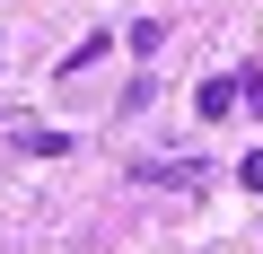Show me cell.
I'll use <instances>...</instances> for the list:
<instances>
[{
	"instance_id": "cell-1",
	"label": "cell",
	"mask_w": 263,
	"mask_h": 254,
	"mask_svg": "<svg viewBox=\"0 0 263 254\" xmlns=\"http://www.w3.org/2000/svg\"><path fill=\"white\" fill-rule=\"evenodd\" d=\"M132 184H158V193H211L219 167H211V158H132Z\"/></svg>"
},
{
	"instance_id": "cell-2",
	"label": "cell",
	"mask_w": 263,
	"mask_h": 254,
	"mask_svg": "<svg viewBox=\"0 0 263 254\" xmlns=\"http://www.w3.org/2000/svg\"><path fill=\"white\" fill-rule=\"evenodd\" d=\"M193 114H202V123H228V114H237V70L202 79V88H193Z\"/></svg>"
},
{
	"instance_id": "cell-3",
	"label": "cell",
	"mask_w": 263,
	"mask_h": 254,
	"mask_svg": "<svg viewBox=\"0 0 263 254\" xmlns=\"http://www.w3.org/2000/svg\"><path fill=\"white\" fill-rule=\"evenodd\" d=\"M97 62H114V35H105V27H97V35H79V44L62 53V79H88Z\"/></svg>"
},
{
	"instance_id": "cell-4",
	"label": "cell",
	"mask_w": 263,
	"mask_h": 254,
	"mask_svg": "<svg viewBox=\"0 0 263 254\" xmlns=\"http://www.w3.org/2000/svg\"><path fill=\"white\" fill-rule=\"evenodd\" d=\"M18 141H27L35 158H62V149H70V132H53V123H18Z\"/></svg>"
},
{
	"instance_id": "cell-5",
	"label": "cell",
	"mask_w": 263,
	"mask_h": 254,
	"mask_svg": "<svg viewBox=\"0 0 263 254\" xmlns=\"http://www.w3.org/2000/svg\"><path fill=\"white\" fill-rule=\"evenodd\" d=\"M237 96H246V114H263V62H237Z\"/></svg>"
},
{
	"instance_id": "cell-6",
	"label": "cell",
	"mask_w": 263,
	"mask_h": 254,
	"mask_svg": "<svg viewBox=\"0 0 263 254\" xmlns=\"http://www.w3.org/2000/svg\"><path fill=\"white\" fill-rule=\"evenodd\" d=\"M123 44H132V53H167V27H158V18H141V27H132Z\"/></svg>"
},
{
	"instance_id": "cell-7",
	"label": "cell",
	"mask_w": 263,
	"mask_h": 254,
	"mask_svg": "<svg viewBox=\"0 0 263 254\" xmlns=\"http://www.w3.org/2000/svg\"><path fill=\"white\" fill-rule=\"evenodd\" d=\"M237 184H246V193H263V149H254V158H237Z\"/></svg>"
}]
</instances>
